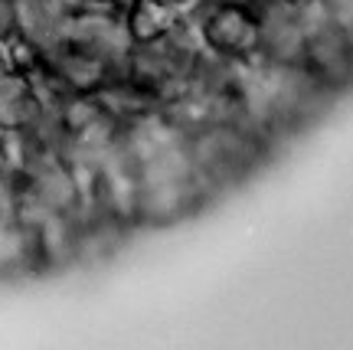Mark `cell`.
<instances>
[{
	"label": "cell",
	"mask_w": 353,
	"mask_h": 350,
	"mask_svg": "<svg viewBox=\"0 0 353 350\" xmlns=\"http://www.w3.org/2000/svg\"><path fill=\"white\" fill-rule=\"evenodd\" d=\"M210 184L200 174L170 177V180H148L134 190V213L131 220L138 226H161L187 216L210 197Z\"/></svg>",
	"instance_id": "3957f363"
},
{
	"label": "cell",
	"mask_w": 353,
	"mask_h": 350,
	"mask_svg": "<svg viewBox=\"0 0 353 350\" xmlns=\"http://www.w3.org/2000/svg\"><path fill=\"white\" fill-rule=\"evenodd\" d=\"M324 7H327L330 20L353 37V0H324Z\"/></svg>",
	"instance_id": "30bf717a"
},
{
	"label": "cell",
	"mask_w": 353,
	"mask_h": 350,
	"mask_svg": "<svg viewBox=\"0 0 353 350\" xmlns=\"http://www.w3.org/2000/svg\"><path fill=\"white\" fill-rule=\"evenodd\" d=\"M206 52L219 59H252L262 52V20L249 0H200L187 13Z\"/></svg>",
	"instance_id": "6da1fadb"
},
{
	"label": "cell",
	"mask_w": 353,
	"mask_h": 350,
	"mask_svg": "<svg viewBox=\"0 0 353 350\" xmlns=\"http://www.w3.org/2000/svg\"><path fill=\"white\" fill-rule=\"evenodd\" d=\"M46 105L39 99L33 79L23 72L0 75V128L7 131H33L43 125Z\"/></svg>",
	"instance_id": "5b68a950"
},
{
	"label": "cell",
	"mask_w": 353,
	"mask_h": 350,
	"mask_svg": "<svg viewBox=\"0 0 353 350\" xmlns=\"http://www.w3.org/2000/svg\"><path fill=\"white\" fill-rule=\"evenodd\" d=\"M20 30V0H0V39Z\"/></svg>",
	"instance_id": "9c48e42d"
},
{
	"label": "cell",
	"mask_w": 353,
	"mask_h": 350,
	"mask_svg": "<svg viewBox=\"0 0 353 350\" xmlns=\"http://www.w3.org/2000/svg\"><path fill=\"white\" fill-rule=\"evenodd\" d=\"M176 20H180V13L164 3H154V0H128L125 3V37L131 46H148V43L164 39Z\"/></svg>",
	"instance_id": "8992f818"
},
{
	"label": "cell",
	"mask_w": 353,
	"mask_h": 350,
	"mask_svg": "<svg viewBox=\"0 0 353 350\" xmlns=\"http://www.w3.org/2000/svg\"><path fill=\"white\" fill-rule=\"evenodd\" d=\"M13 72L10 69V56H7V46H3V39H0V75Z\"/></svg>",
	"instance_id": "7c38bea8"
},
{
	"label": "cell",
	"mask_w": 353,
	"mask_h": 350,
	"mask_svg": "<svg viewBox=\"0 0 353 350\" xmlns=\"http://www.w3.org/2000/svg\"><path fill=\"white\" fill-rule=\"evenodd\" d=\"M301 72L314 82L324 95H337L353 86V39L337 23H327L304 37Z\"/></svg>",
	"instance_id": "7a4b0ae2"
},
{
	"label": "cell",
	"mask_w": 353,
	"mask_h": 350,
	"mask_svg": "<svg viewBox=\"0 0 353 350\" xmlns=\"http://www.w3.org/2000/svg\"><path fill=\"white\" fill-rule=\"evenodd\" d=\"M3 46H7V56H10V69H13V72L30 75L33 69H39V63H43V46H39V43H33L23 30L10 33V37L3 39Z\"/></svg>",
	"instance_id": "ba28073f"
},
{
	"label": "cell",
	"mask_w": 353,
	"mask_h": 350,
	"mask_svg": "<svg viewBox=\"0 0 353 350\" xmlns=\"http://www.w3.org/2000/svg\"><path fill=\"white\" fill-rule=\"evenodd\" d=\"M154 3H164V7H170V10H176V13H190L200 0H154Z\"/></svg>",
	"instance_id": "8fae6325"
},
{
	"label": "cell",
	"mask_w": 353,
	"mask_h": 350,
	"mask_svg": "<svg viewBox=\"0 0 353 350\" xmlns=\"http://www.w3.org/2000/svg\"><path fill=\"white\" fill-rule=\"evenodd\" d=\"M259 20H262V56L285 66H298L304 50V30L298 23L294 3L262 0L259 3Z\"/></svg>",
	"instance_id": "277c9868"
},
{
	"label": "cell",
	"mask_w": 353,
	"mask_h": 350,
	"mask_svg": "<svg viewBox=\"0 0 353 350\" xmlns=\"http://www.w3.org/2000/svg\"><path fill=\"white\" fill-rule=\"evenodd\" d=\"M20 30L50 50L63 33V0H20Z\"/></svg>",
	"instance_id": "52a82bcc"
},
{
	"label": "cell",
	"mask_w": 353,
	"mask_h": 350,
	"mask_svg": "<svg viewBox=\"0 0 353 350\" xmlns=\"http://www.w3.org/2000/svg\"><path fill=\"white\" fill-rule=\"evenodd\" d=\"M259 3H262V0H255V7H259ZM285 3H294V0H285Z\"/></svg>",
	"instance_id": "4fadbf2b"
}]
</instances>
